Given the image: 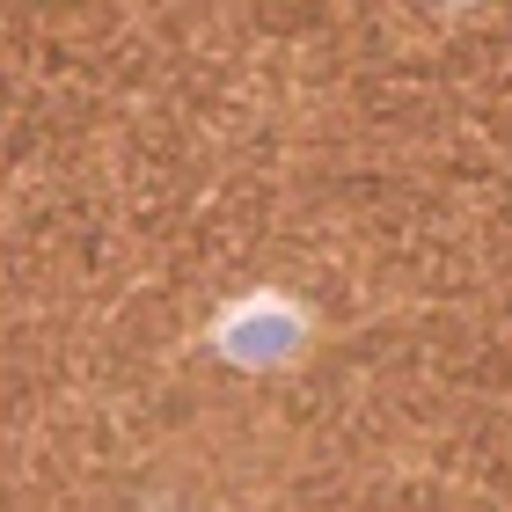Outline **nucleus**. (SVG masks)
I'll return each mask as SVG.
<instances>
[{"mask_svg": "<svg viewBox=\"0 0 512 512\" xmlns=\"http://www.w3.org/2000/svg\"><path fill=\"white\" fill-rule=\"evenodd\" d=\"M300 337H308V322H300L286 300H256V308H235L220 330V352L235 366H278L300 352Z\"/></svg>", "mask_w": 512, "mask_h": 512, "instance_id": "f257e3e1", "label": "nucleus"}, {"mask_svg": "<svg viewBox=\"0 0 512 512\" xmlns=\"http://www.w3.org/2000/svg\"><path fill=\"white\" fill-rule=\"evenodd\" d=\"M439 15H469V8H483V0H432Z\"/></svg>", "mask_w": 512, "mask_h": 512, "instance_id": "f03ea898", "label": "nucleus"}]
</instances>
